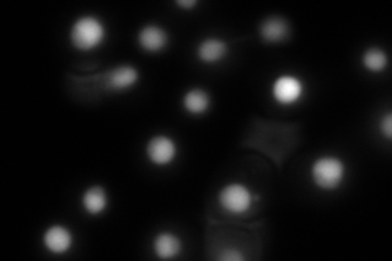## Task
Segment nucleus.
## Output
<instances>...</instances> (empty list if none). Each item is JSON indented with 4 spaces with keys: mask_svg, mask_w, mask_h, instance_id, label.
Wrapping results in <instances>:
<instances>
[{
    "mask_svg": "<svg viewBox=\"0 0 392 261\" xmlns=\"http://www.w3.org/2000/svg\"><path fill=\"white\" fill-rule=\"evenodd\" d=\"M105 39V27L95 17L79 18L71 29V41L79 51H90Z\"/></svg>",
    "mask_w": 392,
    "mask_h": 261,
    "instance_id": "obj_1",
    "label": "nucleus"
},
{
    "mask_svg": "<svg viewBox=\"0 0 392 261\" xmlns=\"http://www.w3.org/2000/svg\"><path fill=\"white\" fill-rule=\"evenodd\" d=\"M312 182L322 189H335L345 177V165L337 157H320L312 165Z\"/></svg>",
    "mask_w": 392,
    "mask_h": 261,
    "instance_id": "obj_2",
    "label": "nucleus"
},
{
    "mask_svg": "<svg viewBox=\"0 0 392 261\" xmlns=\"http://www.w3.org/2000/svg\"><path fill=\"white\" fill-rule=\"evenodd\" d=\"M219 203L222 209L232 214H242L254 203V196L250 189L241 183H231L221 189Z\"/></svg>",
    "mask_w": 392,
    "mask_h": 261,
    "instance_id": "obj_3",
    "label": "nucleus"
},
{
    "mask_svg": "<svg viewBox=\"0 0 392 261\" xmlns=\"http://www.w3.org/2000/svg\"><path fill=\"white\" fill-rule=\"evenodd\" d=\"M302 90H304V85L299 79L292 75H283L273 83V98L281 105H291L302 97Z\"/></svg>",
    "mask_w": 392,
    "mask_h": 261,
    "instance_id": "obj_4",
    "label": "nucleus"
},
{
    "mask_svg": "<svg viewBox=\"0 0 392 261\" xmlns=\"http://www.w3.org/2000/svg\"><path fill=\"white\" fill-rule=\"evenodd\" d=\"M146 154L152 163L168 165L175 159L177 145L167 135H156L147 142Z\"/></svg>",
    "mask_w": 392,
    "mask_h": 261,
    "instance_id": "obj_5",
    "label": "nucleus"
},
{
    "mask_svg": "<svg viewBox=\"0 0 392 261\" xmlns=\"http://www.w3.org/2000/svg\"><path fill=\"white\" fill-rule=\"evenodd\" d=\"M139 46L147 53H158L167 46L168 36L161 27L157 25H147L139 32L137 36Z\"/></svg>",
    "mask_w": 392,
    "mask_h": 261,
    "instance_id": "obj_6",
    "label": "nucleus"
},
{
    "mask_svg": "<svg viewBox=\"0 0 392 261\" xmlns=\"http://www.w3.org/2000/svg\"><path fill=\"white\" fill-rule=\"evenodd\" d=\"M44 247L53 253H66L72 245V235L62 225H53L44 234Z\"/></svg>",
    "mask_w": 392,
    "mask_h": 261,
    "instance_id": "obj_7",
    "label": "nucleus"
},
{
    "mask_svg": "<svg viewBox=\"0 0 392 261\" xmlns=\"http://www.w3.org/2000/svg\"><path fill=\"white\" fill-rule=\"evenodd\" d=\"M260 36L266 43H281L290 36V27L280 17H270L260 25Z\"/></svg>",
    "mask_w": 392,
    "mask_h": 261,
    "instance_id": "obj_8",
    "label": "nucleus"
},
{
    "mask_svg": "<svg viewBox=\"0 0 392 261\" xmlns=\"http://www.w3.org/2000/svg\"><path fill=\"white\" fill-rule=\"evenodd\" d=\"M227 51H229V49H227V44L222 41V39L206 38L205 41H201L200 46H198V58H200L203 62L215 64L219 62L221 59H224Z\"/></svg>",
    "mask_w": 392,
    "mask_h": 261,
    "instance_id": "obj_9",
    "label": "nucleus"
},
{
    "mask_svg": "<svg viewBox=\"0 0 392 261\" xmlns=\"http://www.w3.org/2000/svg\"><path fill=\"white\" fill-rule=\"evenodd\" d=\"M182 242L175 234L161 232L154 239V252L158 258H173L180 253Z\"/></svg>",
    "mask_w": 392,
    "mask_h": 261,
    "instance_id": "obj_10",
    "label": "nucleus"
},
{
    "mask_svg": "<svg viewBox=\"0 0 392 261\" xmlns=\"http://www.w3.org/2000/svg\"><path fill=\"white\" fill-rule=\"evenodd\" d=\"M137 79L139 75L136 69L130 67V65H121V67L111 70V74L108 75V87L120 92V90L133 87V85L137 82Z\"/></svg>",
    "mask_w": 392,
    "mask_h": 261,
    "instance_id": "obj_11",
    "label": "nucleus"
},
{
    "mask_svg": "<svg viewBox=\"0 0 392 261\" xmlns=\"http://www.w3.org/2000/svg\"><path fill=\"white\" fill-rule=\"evenodd\" d=\"M82 204H83V209H86L88 214L95 215L103 213L108 206L107 192L102 187L88 188L82 198Z\"/></svg>",
    "mask_w": 392,
    "mask_h": 261,
    "instance_id": "obj_12",
    "label": "nucleus"
},
{
    "mask_svg": "<svg viewBox=\"0 0 392 261\" xmlns=\"http://www.w3.org/2000/svg\"><path fill=\"white\" fill-rule=\"evenodd\" d=\"M211 105V98L205 90L201 88H193L188 90L183 97V107H185L187 112H190L191 114H203L208 112Z\"/></svg>",
    "mask_w": 392,
    "mask_h": 261,
    "instance_id": "obj_13",
    "label": "nucleus"
},
{
    "mask_svg": "<svg viewBox=\"0 0 392 261\" xmlns=\"http://www.w3.org/2000/svg\"><path fill=\"white\" fill-rule=\"evenodd\" d=\"M363 65L371 72H381L388 65V58H386L383 49L371 48L363 54Z\"/></svg>",
    "mask_w": 392,
    "mask_h": 261,
    "instance_id": "obj_14",
    "label": "nucleus"
},
{
    "mask_svg": "<svg viewBox=\"0 0 392 261\" xmlns=\"http://www.w3.org/2000/svg\"><path fill=\"white\" fill-rule=\"evenodd\" d=\"M391 121H392V118H391V114H386V118H384V121H383V129H384V134H386V138H391L392 135V126H391Z\"/></svg>",
    "mask_w": 392,
    "mask_h": 261,
    "instance_id": "obj_15",
    "label": "nucleus"
},
{
    "mask_svg": "<svg viewBox=\"0 0 392 261\" xmlns=\"http://www.w3.org/2000/svg\"><path fill=\"white\" fill-rule=\"evenodd\" d=\"M221 260H242V255H239V253H222Z\"/></svg>",
    "mask_w": 392,
    "mask_h": 261,
    "instance_id": "obj_16",
    "label": "nucleus"
},
{
    "mask_svg": "<svg viewBox=\"0 0 392 261\" xmlns=\"http://www.w3.org/2000/svg\"><path fill=\"white\" fill-rule=\"evenodd\" d=\"M180 7H185V8H190V7H195L196 5V0H191V2H178Z\"/></svg>",
    "mask_w": 392,
    "mask_h": 261,
    "instance_id": "obj_17",
    "label": "nucleus"
}]
</instances>
